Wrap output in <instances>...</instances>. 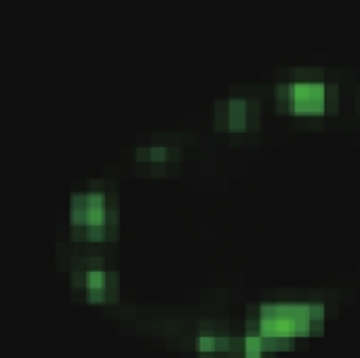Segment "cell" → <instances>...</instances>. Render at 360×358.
Segmentation results:
<instances>
[{
    "instance_id": "cell-2",
    "label": "cell",
    "mask_w": 360,
    "mask_h": 358,
    "mask_svg": "<svg viewBox=\"0 0 360 358\" xmlns=\"http://www.w3.org/2000/svg\"><path fill=\"white\" fill-rule=\"evenodd\" d=\"M276 95L300 112H323L327 106L329 89L323 82H295L276 89Z\"/></svg>"
},
{
    "instance_id": "cell-5",
    "label": "cell",
    "mask_w": 360,
    "mask_h": 358,
    "mask_svg": "<svg viewBox=\"0 0 360 358\" xmlns=\"http://www.w3.org/2000/svg\"><path fill=\"white\" fill-rule=\"evenodd\" d=\"M70 222L72 226H84V194H74L70 200Z\"/></svg>"
},
{
    "instance_id": "cell-1",
    "label": "cell",
    "mask_w": 360,
    "mask_h": 358,
    "mask_svg": "<svg viewBox=\"0 0 360 358\" xmlns=\"http://www.w3.org/2000/svg\"><path fill=\"white\" fill-rule=\"evenodd\" d=\"M323 323L321 306L306 304H278L264 306L259 312L262 340H291L312 335V327Z\"/></svg>"
},
{
    "instance_id": "cell-4",
    "label": "cell",
    "mask_w": 360,
    "mask_h": 358,
    "mask_svg": "<svg viewBox=\"0 0 360 358\" xmlns=\"http://www.w3.org/2000/svg\"><path fill=\"white\" fill-rule=\"evenodd\" d=\"M219 116H224L230 127H243L249 116V103L243 99H232L226 103V110L221 114H217V118Z\"/></svg>"
},
{
    "instance_id": "cell-6",
    "label": "cell",
    "mask_w": 360,
    "mask_h": 358,
    "mask_svg": "<svg viewBox=\"0 0 360 358\" xmlns=\"http://www.w3.org/2000/svg\"><path fill=\"white\" fill-rule=\"evenodd\" d=\"M84 234L89 241H103L105 238V226H84Z\"/></svg>"
},
{
    "instance_id": "cell-3",
    "label": "cell",
    "mask_w": 360,
    "mask_h": 358,
    "mask_svg": "<svg viewBox=\"0 0 360 358\" xmlns=\"http://www.w3.org/2000/svg\"><path fill=\"white\" fill-rule=\"evenodd\" d=\"M86 298L89 302H105L108 300V274L99 270H91L84 276Z\"/></svg>"
},
{
    "instance_id": "cell-7",
    "label": "cell",
    "mask_w": 360,
    "mask_h": 358,
    "mask_svg": "<svg viewBox=\"0 0 360 358\" xmlns=\"http://www.w3.org/2000/svg\"><path fill=\"white\" fill-rule=\"evenodd\" d=\"M198 350H200V352H211V350H215V340H213V338H200V340H198Z\"/></svg>"
}]
</instances>
